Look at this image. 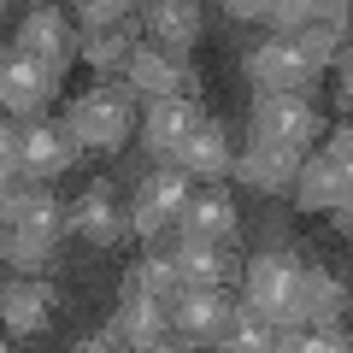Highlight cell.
<instances>
[{
	"mask_svg": "<svg viewBox=\"0 0 353 353\" xmlns=\"http://www.w3.org/2000/svg\"><path fill=\"white\" fill-rule=\"evenodd\" d=\"M230 318H236V306H230V289H183L171 294V330L183 341H224V330H230Z\"/></svg>",
	"mask_w": 353,
	"mask_h": 353,
	"instance_id": "obj_9",
	"label": "cell"
},
{
	"mask_svg": "<svg viewBox=\"0 0 353 353\" xmlns=\"http://www.w3.org/2000/svg\"><path fill=\"white\" fill-rule=\"evenodd\" d=\"M130 124H136V101L124 83H94L65 112V130L77 136V148H94V153H118L130 141Z\"/></svg>",
	"mask_w": 353,
	"mask_h": 353,
	"instance_id": "obj_1",
	"label": "cell"
},
{
	"mask_svg": "<svg viewBox=\"0 0 353 353\" xmlns=\"http://www.w3.org/2000/svg\"><path fill=\"white\" fill-rule=\"evenodd\" d=\"M183 201H189V171H176V165H159L153 176H141L136 201H130V236H159V230L176 224V212H183Z\"/></svg>",
	"mask_w": 353,
	"mask_h": 353,
	"instance_id": "obj_6",
	"label": "cell"
},
{
	"mask_svg": "<svg viewBox=\"0 0 353 353\" xmlns=\"http://www.w3.org/2000/svg\"><path fill=\"white\" fill-rule=\"evenodd\" d=\"M130 6L136 0H77V18L88 30H106V24H130Z\"/></svg>",
	"mask_w": 353,
	"mask_h": 353,
	"instance_id": "obj_26",
	"label": "cell"
},
{
	"mask_svg": "<svg viewBox=\"0 0 353 353\" xmlns=\"http://www.w3.org/2000/svg\"><path fill=\"white\" fill-rule=\"evenodd\" d=\"M165 165H176V171H189V176H206V183H218V176H230V165H236V148H230V136L206 118L201 130H194L183 148L171 153Z\"/></svg>",
	"mask_w": 353,
	"mask_h": 353,
	"instance_id": "obj_19",
	"label": "cell"
},
{
	"mask_svg": "<svg viewBox=\"0 0 353 353\" xmlns=\"http://www.w3.org/2000/svg\"><path fill=\"white\" fill-rule=\"evenodd\" d=\"M324 153H330V159H336V165H347V159H353V130L341 124L336 136H330V148H324Z\"/></svg>",
	"mask_w": 353,
	"mask_h": 353,
	"instance_id": "obj_29",
	"label": "cell"
},
{
	"mask_svg": "<svg viewBox=\"0 0 353 353\" xmlns=\"http://www.w3.org/2000/svg\"><path fill=\"white\" fill-rule=\"evenodd\" d=\"M12 141H18V171H24L30 183H53L59 171L77 165V136L65 124H53V118H41V112L18 118Z\"/></svg>",
	"mask_w": 353,
	"mask_h": 353,
	"instance_id": "obj_4",
	"label": "cell"
},
{
	"mask_svg": "<svg viewBox=\"0 0 353 353\" xmlns=\"http://www.w3.org/2000/svg\"><path fill=\"white\" fill-rule=\"evenodd\" d=\"M53 94H59V77H53L41 59H30L24 48L0 53V106H6V112H18V118L48 112Z\"/></svg>",
	"mask_w": 353,
	"mask_h": 353,
	"instance_id": "obj_8",
	"label": "cell"
},
{
	"mask_svg": "<svg viewBox=\"0 0 353 353\" xmlns=\"http://www.w3.org/2000/svg\"><path fill=\"white\" fill-rule=\"evenodd\" d=\"M176 236H189V241H230L236 236V201H230L224 189L189 194L183 212H176Z\"/></svg>",
	"mask_w": 353,
	"mask_h": 353,
	"instance_id": "obj_18",
	"label": "cell"
},
{
	"mask_svg": "<svg viewBox=\"0 0 353 353\" xmlns=\"http://www.w3.org/2000/svg\"><path fill=\"white\" fill-rule=\"evenodd\" d=\"M176 289H183V277H176L171 253H148V259H136V265L124 271V294H153V301L171 306Z\"/></svg>",
	"mask_w": 353,
	"mask_h": 353,
	"instance_id": "obj_23",
	"label": "cell"
},
{
	"mask_svg": "<svg viewBox=\"0 0 353 353\" xmlns=\"http://www.w3.org/2000/svg\"><path fill=\"white\" fill-rule=\"evenodd\" d=\"M294 301H301V324H336L341 306H347V289H341V277H330L324 265H301Z\"/></svg>",
	"mask_w": 353,
	"mask_h": 353,
	"instance_id": "obj_22",
	"label": "cell"
},
{
	"mask_svg": "<svg viewBox=\"0 0 353 353\" xmlns=\"http://www.w3.org/2000/svg\"><path fill=\"white\" fill-rule=\"evenodd\" d=\"M347 183H353V171L347 165H336L330 153H301V171H294V201L306 206V212H330V206H341L347 201Z\"/></svg>",
	"mask_w": 353,
	"mask_h": 353,
	"instance_id": "obj_16",
	"label": "cell"
},
{
	"mask_svg": "<svg viewBox=\"0 0 353 353\" xmlns=\"http://www.w3.org/2000/svg\"><path fill=\"white\" fill-rule=\"evenodd\" d=\"M12 48H24L30 59H41L53 77H65V65L77 59V30L65 12H53V6H36V12L18 24V41Z\"/></svg>",
	"mask_w": 353,
	"mask_h": 353,
	"instance_id": "obj_12",
	"label": "cell"
},
{
	"mask_svg": "<svg viewBox=\"0 0 353 353\" xmlns=\"http://www.w3.org/2000/svg\"><path fill=\"white\" fill-rule=\"evenodd\" d=\"M201 124H206V112H201V101H194V94H159V101L148 106L141 141H148L159 159H171V153L183 148V141H189Z\"/></svg>",
	"mask_w": 353,
	"mask_h": 353,
	"instance_id": "obj_13",
	"label": "cell"
},
{
	"mask_svg": "<svg viewBox=\"0 0 353 353\" xmlns=\"http://www.w3.org/2000/svg\"><path fill=\"white\" fill-rule=\"evenodd\" d=\"M241 283H248V306H253V312H259L271 330L301 324V301H294V283H301V259H294L289 248H271V253H259V259H248Z\"/></svg>",
	"mask_w": 353,
	"mask_h": 353,
	"instance_id": "obj_2",
	"label": "cell"
},
{
	"mask_svg": "<svg viewBox=\"0 0 353 353\" xmlns=\"http://www.w3.org/2000/svg\"><path fill=\"white\" fill-rule=\"evenodd\" d=\"M53 306H59L53 283H41V271H24V283L0 289V324L12 330V336H36V330H48Z\"/></svg>",
	"mask_w": 353,
	"mask_h": 353,
	"instance_id": "obj_14",
	"label": "cell"
},
{
	"mask_svg": "<svg viewBox=\"0 0 353 353\" xmlns=\"http://www.w3.org/2000/svg\"><path fill=\"white\" fill-rule=\"evenodd\" d=\"M0 259L12 265V271H48L53 265V241L24 236L18 224H0Z\"/></svg>",
	"mask_w": 353,
	"mask_h": 353,
	"instance_id": "obj_25",
	"label": "cell"
},
{
	"mask_svg": "<svg viewBox=\"0 0 353 353\" xmlns=\"http://www.w3.org/2000/svg\"><path fill=\"white\" fill-rule=\"evenodd\" d=\"M294 12H301V30H306V24L341 30V24H347V0H294Z\"/></svg>",
	"mask_w": 353,
	"mask_h": 353,
	"instance_id": "obj_27",
	"label": "cell"
},
{
	"mask_svg": "<svg viewBox=\"0 0 353 353\" xmlns=\"http://www.w3.org/2000/svg\"><path fill=\"white\" fill-rule=\"evenodd\" d=\"M224 12L230 18H265V12H271V0H224Z\"/></svg>",
	"mask_w": 353,
	"mask_h": 353,
	"instance_id": "obj_30",
	"label": "cell"
},
{
	"mask_svg": "<svg viewBox=\"0 0 353 353\" xmlns=\"http://www.w3.org/2000/svg\"><path fill=\"white\" fill-rule=\"evenodd\" d=\"M65 224H71L83 241H94V248H118V241H130V212L118 206L112 183L83 189V194H77V206L65 212Z\"/></svg>",
	"mask_w": 353,
	"mask_h": 353,
	"instance_id": "obj_11",
	"label": "cell"
},
{
	"mask_svg": "<svg viewBox=\"0 0 353 353\" xmlns=\"http://www.w3.org/2000/svg\"><path fill=\"white\" fill-rule=\"evenodd\" d=\"M18 141H12V124H0V183H18Z\"/></svg>",
	"mask_w": 353,
	"mask_h": 353,
	"instance_id": "obj_28",
	"label": "cell"
},
{
	"mask_svg": "<svg viewBox=\"0 0 353 353\" xmlns=\"http://www.w3.org/2000/svg\"><path fill=\"white\" fill-rule=\"evenodd\" d=\"M230 171H236L248 189H259V194H283L294 183V171H301V153L283 148V141H253L248 153H236Z\"/></svg>",
	"mask_w": 353,
	"mask_h": 353,
	"instance_id": "obj_17",
	"label": "cell"
},
{
	"mask_svg": "<svg viewBox=\"0 0 353 353\" xmlns=\"http://www.w3.org/2000/svg\"><path fill=\"white\" fill-rule=\"evenodd\" d=\"M130 48H136V30L130 24H106V30H88L83 41H77V53H83L94 71H124Z\"/></svg>",
	"mask_w": 353,
	"mask_h": 353,
	"instance_id": "obj_24",
	"label": "cell"
},
{
	"mask_svg": "<svg viewBox=\"0 0 353 353\" xmlns=\"http://www.w3.org/2000/svg\"><path fill=\"white\" fill-rule=\"evenodd\" d=\"M324 136V112L306 94H259L253 101V141H283V148L306 153Z\"/></svg>",
	"mask_w": 353,
	"mask_h": 353,
	"instance_id": "obj_5",
	"label": "cell"
},
{
	"mask_svg": "<svg viewBox=\"0 0 353 353\" xmlns=\"http://www.w3.org/2000/svg\"><path fill=\"white\" fill-rule=\"evenodd\" d=\"M148 36L165 53H189L201 41V6L194 0H148Z\"/></svg>",
	"mask_w": 353,
	"mask_h": 353,
	"instance_id": "obj_21",
	"label": "cell"
},
{
	"mask_svg": "<svg viewBox=\"0 0 353 353\" xmlns=\"http://www.w3.org/2000/svg\"><path fill=\"white\" fill-rule=\"evenodd\" d=\"M318 71H324V65H318L294 36H265L259 48L248 53V77H253L259 94H306V88L318 83Z\"/></svg>",
	"mask_w": 353,
	"mask_h": 353,
	"instance_id": "obj_3",
	"label": "cell"
},
{
	"mask_svg": "<svg viewBox=\"0 0 353 353\" xmlns=\"http://www.w3.org/2000/svg\"><path fill=\"white\" fill-rule=\"evenodd\" d=\"M0 224H18L24 236H36V241H59L65 206L53 201V189H41V183L18 176V183H6V189H0Z\"/></svg>",
	"mask_w": 353,
	"mask_h": 353,
	"instance_id": "obj_10",
	"label": "cell"
},
{
	"mask_svg": "<svg viewBox=\"0 0 353 353\" xmlns=\"http://www.w3.org/2000/svg\"><path fill=\"white\" fill-rule=\"evenodd\" d=\"M124 88L130 94H194L201 77H194L189 53H165V48H130L124 59Z\"/></svg>",
	"mask_w": 353,
	"mask_h": 353,
	"instance_id": "obj_7",
	"label": "cell"
},
{
	"mask_svg": "<svg viewBox=\"0 0 353 353\" xmlns=\"http://www.w3.org/2000/svg\"><path fill=\"white\" fill-rule=\"evenodd\" d=\"M112 341H124V347H165V341H171V312H165V301H153V294H124V312H118V324H112Z\"/></svg>",
	"mask_w": 353,
	"mask_h": 353,
	"instance_id": "obj_20",
	"label": "cell"
},
{
	"mask_svg": "<svg viewBox=\"0 0 353 353\" xmlns=\"http://www.w3.org/2000/svg\"><path fill=\"white\" fill-rule=\"evenodd\" d=\"M171 265H176V277L189 283V289H230L236 283V253H230V241H176V253H171Z\"/></svg>",
	"mask_w": 353,
	"mask_h": 353,
	"instance_id": "obj_15",
	"label": "cell"
},
{
	"mask_svg": "<svg viewBox=\"0 0 353 353\" xmlns=\"http://www.w3.org/2000/svg\"><path fill=\"white\" fill-rule=\"evenodd\" d=\"M0 189H6V183H0Z\"/></svg>",
	"mask_w": 353,
	"mask_h": 353,
	"instance_id": "obj_31",
	"label": "cell"
}]
</instances>
